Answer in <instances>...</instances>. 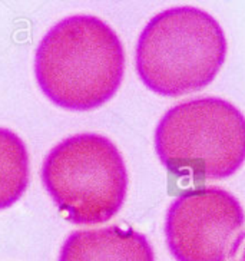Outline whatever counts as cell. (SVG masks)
Masks as SVG:
<instances>
[{"instance_id": "6da1fadb", "label": "cell", "mask_w": 245, "mask_h": 261, "mask_svg": "<svg viewBox=\"0 0 245 261\" xmlns=\"http://www.w3.org/2000/svg\"><path fill=\"white\" fill-rule=\"evenodd\" d=\"M125 52L102 19L75 15L55 24L35 55L39 88L55 105L91 111L111 99L122 84Z\"/></svg>"}, {"instance_id": "7a4b0ae2", "label": "cell", "mask_w": 245, "mask_h": 261, "mask_svg": "<svg viewBox=\"0 0 245 261\" xmlns=\"http://www.w3.org/2000/svg\"><path fill=\"white\" fill-rule=\"evenodd\" d=\"M227 58L221 24L205 10L179 6L155 15L141 32L137 72L148 89L181 96L211 84Z\"/></svg>"}, {"instance_id": "3957f363", "label": "cell", "mask_w": 245, "mask_h": 261, "mask_svg": "<svg viewBox=\"0 0 245 261\" xmlns=\"http://www.w3.org/2000/svg\"><path fill=\"white\" fill-rule=\"evenodd\" d=\"M155 149L175 177L228 178L245 162V116L222 98L185 100L169 108L158 122Z\"/></svg>"}, {"instance_id": "277c9868", "label": "cell", "mask_w": 245, "mask_h": 261, "mask_svg": "<svg viewBox=\"0 0 245 261\" xmlns=\"http://www.w3.org/2000/svg\"><path fill=\"white\" fill-rule=\"evenodd\" d=\"M42 181L63 217L77 225L109 221L128 191V171L118 146L91 132L55 145L43 161Z\"/></svg>"}, {"instance_id": "5b68a950", "label": "cell", "mask_w": 245, "mask_h": 261, "mask_svg": "<svg viewBox=\"0 0 245 261\" xmlns=\"http://www.w3.org/2000/svg\"><path fill=\"white\" fill-rule=\"evenodd\" d=\"M244 223V208L227 190H186L168 208L167 244L176 261H227Z\"/></svg>"}, {"instance_id": "8992f818", "label": "cell", "mask_w": 245, "mask_h": 261, "mask_svg": "<svg viewBox=\"0 0 245 261\" xmlns=\"http://www.w3.org/2000/svg\"><path fill=\"white\" fill-rule=\"evenodd\" d=\"M58 261H155V254L144 234L109 225L70 232Z\"/></svg>"}, {"instance_id": "52a82bcc", "label": "cell", "mask_w": 245, "mask_h": 261, "mask_svg": "<svg viewBox=\"0 0 245 261\" xmlns=\"http://www.w3.org/2000/svg\"><path fill=\"white\" fill-rule=\"evenodd\" d=\"M29 184V154L22 138L0 128V210L20 200Z\"/></svg>"}, {"instance_id": "ba28073f", "label": "cell", "mask_w": 245, "mask_h": 261, "mask_svg": "<svg viewBox=\"0 0 245 261\" xmlns=\"http://www.w3.org/2000/svg\"><path fill=\"white\" fill-rule=\"evenodd\" d=\"M230 258L232 261H245V231L239 234L237 241L234 243Z\"/></svg>"}]
</instances>
